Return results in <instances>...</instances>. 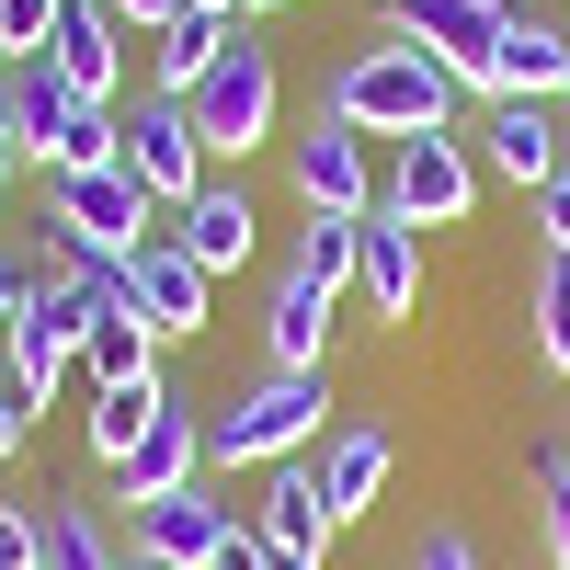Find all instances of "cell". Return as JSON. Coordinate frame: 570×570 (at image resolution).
<instances>
[{
    "label": "cell",
    "mask_w": 570,
    "mask_h": 570,
    "mask_svg": "<svg viewBox=\"0 0 570 570\" xmlns=\"http://www.w3.org/2000/svg\"><path fill=\"white\" fill-rule=\"evenodd\" d=\"M80 365H91V389H137V376H160V331L137 308H104L91 343H80Z\"/></svg>",
    "instance_id": "obj_20"
},
{
    "label": "cell",
    "mask_w": 570,
    "mask_h": 570,
    "mask_svg": "<svg viewBox=\"0 0 570 570\" xmlns=\"http://www.w3.org/2000/svg\"><path fill=\"white\" fill-rule=\"evenodd\" d=\"M183 115H195V137H206V160H240V149H263L274 137V46L240 23L228 35V58L183 91Z\"/></svg>",
    "instance_id": "obj_4"
},
{
    "label": "cell",
    "mask_w": 570,
    "mask_h": 570,
    "mask_svg": "<svg viewBox=\"0 0 570 570\" xmlns=\"http://www.w3.org/2000/svg\"><path fill=\"white\" fill-rule=\"evenodd\" d=\"M354 285H365V308L376 320H411V297H422V240L376 206V217H354Z\"/></svg>",
    "instance_id": "obj_14"
},
{
    "label": "cell",
    "mask_w": 570,
    "mask_h": 570,
    "mask_svg": "<svg viewBox=\"0 0 570 570\" xmlns=\"http://www.w3.org/2000/svg\"><path fill=\"white\" fill-rule=\"evenodd\" d=\"M537 537H548V570H570V434H548L537 445Z\"/></svg>",
    "instance_id": "obj_23"
},
{
    "label": "cell",
    "mask_w": 570,
    "mask_h": 570,
    "mask_svg": "<svg viewBox=\"0 0 570 570\" xmlns=\"http://www.w3.org/2000/svg\"><path fill=\"white\" fill-rule=\"evenodd\" d=\"M228 35H240V12H195V0H183V12H171L160 35H137V46H149V80L183 104V91H195V80L228 58Z\"/></svg>",
    "instance_id": "obj_18"
},
{
    "label": "cell",
    "mask_w": 570,
    "mask_h": 570,
    "mask_svg": "<svg viewBox=\"0 0 570 570\" xmlns=\"http://www.w3.org/2000/svg\"><path fill=\"white\" fill-rule=\"evenodd\" d=\"M160 411H171V389H160V376H137V389H91V456H104V468H126V456H137V434H149Z\"/></svg>",
    "instance_id": "obj_21"
},
{
    "label": "cell",
    "mask_w": 570,
    "mask_h": 570,
    "mask_svg": "<svg viewBox=\"0 0 570 570\" xmlns=\"http://www.w3.org/2000/svg\"><path fill=\"white\" fill-rule=\"evenodd\" d=\"M46 240H58V263H137L160 240V206H149V183H137L126 160L58 171L46 183Z\"/></svg>",
    "instance_id": "obj_2"
},
{
    "label": "cell",
    "mask_w": 570,
    "mask_h": 570,
    "mask_svg": "<svg viewBox=\"0 0 570 570\" xmlns=\"http://www.w3.org/2000/svg\"><path fill=\"white\" fill-rule=\"evenodd\" d=\"M228 537H240V513H228L206 480H195V491H160V502H137V548L171 559V570H206Z\"/></svg>",
    "instance_id": "obj_11"
},
{
    "label": "cell",
    "mask_w": 570,
    "mask_h": 570,
    "mask_svg": "<svg viewBox=\"0 0 570 570\" xmlns=\"http://www.w3.org/2000/svg\"><path fill=\"white\" fill-rule=\"evenodd\" d=\"M206 570H274V559H263V548H252V525H240V537H228V548H217Z\"/></svg>",
    "instance_id": "obj_31"
},
{
    "label": "cell",
    "mask_w": 570,
    "mask_h": 570,
    "mask_svg": "<svg viewBox=\"0 0 570 570\" xmlns=\"http://www.w3.org/2000/svg\"><path fill=\"white\" fill-rule=\"evenodd\" d=\"M126 285H137V320H149L160 343H171V331H206V297H217V274H206L195 252H183L171 228H160V240L126 263Z\"/></svg>",
    "instance_id": "obj_12"
},
{
    "label": "cell",
    "mask_w": 570,
    "mask_h": 570,
    "mask_svg": "<svg viewBox=\"0 0 570 570\" xmlns=\"http://www.w3.org/2000/svg\"><path fill=\"white\" fill-rule=\"evenodd\" d=\"M126 548L104 537V513H91V502H46V559L35 570H115Z\"/></svg>",
    "instance_id": "obj_22"
},
{
    "label": "cell",
    "mask_w": 570,
    "mask_h": 570,
    "mask_svg": "<svg viewBox=\"0 0 570 570\" xmlns=\"http://www.w3.org/2000/svg\"><path fill=\"white\" fill-rule=\"evenodd\" d=\"M12 308H23V274H12V263H0V331H12Z\"/></svg>",
    "instance_id": "obj_32"
},
{
    "label": "cell",
    "mask_w": 570,
    "mask_h": 570,
    "mask_svg": "<svg viewBox=\"0 0 570 570\" xmlns=\"http://www.w3.org/2000/svg\"><path fill=\"white\" fill-rule=\"evenodd\" d=\"M331 115H343L354 137H434L445 115H456V80L422 58V46H400V35H365L343 69H331V91H320Z\"/></svg>",
    "instance_id": "obj_1"
},
{
    "label": "cell",
    "mask_w": 570,
    "mask_h": 570,
    "mask_svg": "<svg viewBox=\"0 0 570 570\" xmlns=\"http://www.w3.org/2000/svg\"><path fill=\"white\" fill-rule=\"evenodd\" d=\"M35 559H46V513L0 491V570H35Z\"/></svg>",
    "instance_id": "obj_26"
},
{
    "label": "cell",
    "mask_w": 570,
    "mask_h": 570,
    "mask_svg": "<svg viewBox=\"0 0 570 570\" xmlns=\"http://www.w3.org/2000/svg\"><path fill=\"white\" fill-rule=\"evenodd\" d=\"M537 228H548V252H570V160L537 183Z\"/></svg>",
    "instance_id": "obj_27"
},
{
    "label": "cell",
    "mask_w": 570,
    "mask_h": 570,
    "mask_svg": "<svg viewBox=\"0 0 570 570\" xmlns=\"http://www.w3.org/2000/svg\"><path fill=\"white\" fill-rule=\"evenodd\" d=\"M411 570H480V548H468V537H422V559Z\"/></svg>",
    "instance_id": "obj_29"
},
{
    "label": "cell",
    "mask_w": 570,
    "mask_h": 570,
    "mask_svg": "<svg viewBox=\"0 0 570 570\" xmlns=\"http://www.w3.org/2000/svg\"><path fill=\"white\" fill-rule=\"evenodd\" d=\"M320 422H331V376L320 365H297V376L274 365L252 400H228L206 422V468H285V456L320 445Z\"/></svg>",
    "instance_id": "obj_3"
},
{
    "label": "cell",
    "mask_w": 570,
    "mask_h": 570,
    "mask_svg": "<svg viewBox=\"0 0 570 570\" xmlns=\"http://www.w3.org/2000/svg\"><path fill=\"white\" fill-rule=\"evenodd\" d=\"M137 183H149V206L171 217L183 195H206V137H195V115L171 104V91H149V104L126 115V149H115Z\"/></svg>",
    "instance_id": "obj_8"
},
{
    "label": "cell",
    "mask_w": 570,
    "mask_h": 570,
    "mask_svg": "<svg viewBox=\"0 0 570 570\" xmlns=\"http://www.w3.org/2000/svg\"><path fill=\"white\" fill-rule=\"evenodd\" d=\"M376 206H389L400 228H456L468 206H480V160H468L445 126H434V137H400V160H389V195H376Z\"/></svg>",
    "instance_id": "obj_6"
},
{
    "label": "cell",
    "mask_w": 570,
    "mask_h": 570,
    "mask_svg": "<svg viewBox=\"0 0 570 570\" xmlns=\"http://www.w3.org/2000/svg\"><path fill=\"white\" fill-rule=\"evenodd\" d=\"M115 570H171V559H149V548H126V559H115Z\"/></svg>",
    "instance_id": "obj_33"
},
{
    "label": "cell",
    "mask_w": 570,
    "mask_h": 570,
    "mask_svg": "<svg viewBox=\"0 0 570 570\" xmlns=\"http://www.w3.org/2000/svg\"><path fill=\"white\" fill-rule=\"evenodd\" d=\"M252 228H263V217H252L240 183H206V195H183V206H171V240L195 252L206 274H240V263H252Z\"/></svg>",
    "instance_id": "obj_16"
},
{
    "label": "cell",
    "mask_w": 570,
    "mask_h": 570,
    "mask_svg": "<svg viewBox=\"0 0 570 570\" xmlns=\"http://www.w3.org/2000/svg\"><path fill=\"white\" fill-rule=\"evenodd\" d=\"M46 23H58V0H0V69L46 58Z\"/></svg>",
    "instance_id": "obj_25"
},
{
    "label": "cell",
    "mask_w": 570,
    "mask_h": 570,
    "mask_svg": "<svg viewBox=\"0 0 570 570\" xmlns=\"http://www.w3.org/2000/svg\"><path fill=\"white\" fill-rule=\"evenodd\" d=\"M285 171H297V206L308 217H376V183H365V137L343 115H308V137H285Z\"/></svg>",
    "instance_id": "obj_9"
},
{
    "label": "cell",
    "mask_w": 570,
    "mask_h": 570,
    "mask_svg": "<svg viewBox=\"0 0 570 570\" xmlns=\"http://www.w3.org/2000/svg\"><path fill=\"white\" fill-rule=\"evenodd\" d=\"M104 12H115V23H126V35H160V23H171V12H183V0H104Z\"/></svg>",
    "instance_id": "obj_28"
},
{
    "label": "cell",
    "mask_w": 570,
    "mask_h": 570,
    "mask_svg": "<svg viewBox=\"0 0 570 570\" xmlns=\"http://www.w3.org/2000/svg\"><path fill=\"white\" fill-rule=\"evenodd\" d=\"M570 91V23L513 12L502 23V58H491V104H559Z\"/></svg>",
    "instance_id": "obj_13"
},
{
    "label": "cell",
    "mask_w": 570,
    "mask_h": 570,
    "mask_svg": "<svg viewBox=\"0 0 570 570\" xmlns=\"http://www.w3.org/2000/svg\"><path fill=\"white\" fill-rule=\"evenodd\" d=\"M537 354L570 376V252H548V274H537Z\"/></svg>",
    "instance_id": "obj_24"
},
{
    "label": "cell",
    "mask_w": 570,
    "mask_h": 570,
    "mask_svg": "<svg viewBox=\"0 0 570 570\" xmlns=\"http://www.w3.org/2000/svg\"><path fill=\"white\" fill-rule=\"evenodd\" d=\"M502 0H389V23L376 35H400V46H422L456 91H491V58H502Z\"/></svg>",
    "instance_id": "obj_5"
},
{
    "label": "cell",
    "mask_w": 570,
    "mask_h": 570,
    "mask_svg": "<svg viewBox=\"0 0 570 570\" xmlns=\"http://www.w3.org/2000/svg\"><path fill=\"white\" fill-rule=\"evenodd\" d=\"M0 149H12V80H0Z\"/></svg>",
    "instance_id": "obj_34"
},
{
    "label": "cell",
    "mask_w": 570,
    "mask_h": 570,
    "mask_svg": "<svg viewBox=\"0 0 570 570\" xmlns=\"http://www.w3.org/2000/svg\"><path fill=\"white\" fill-rule=\"evenodd\" d=\"M115 480H126V502H160V491H195V480H206V422H195V411L171 400V411L149 422V434H137V456L115 468Z\"/></svg>",
    "instance_id": "obj_15"
},
{
    "label": "cell",
    "mask_w": 570,
    "mask_h": 570,
    "mask_svg": "<svg viewBox=\"0 0 570 570\" xmlns=\"http://www.w3.org/2000/svg\"><path fill=\"white\" fill-rule=\"evenodd\" d=\"M46 69H58L80 104H115V80H126V23L104 12V0H58V23H46Z\"/></svg>",
    "instance_id": "obj_10"
},
{
    "label": "cell",
    "mask_w": 570,
    "mask_h": 570,
    "mask_svg": "<svg viewBox=\"0 0 570 570\" xmlns=\"http://www.w3.org/2000/svg\"><path fill=\"white\" fill-rule=\"evenodd\" d=\"M240 12H274V0H240Z\"/></svg>",
    "instance_id": "obj_36"
},
{
    "label": "cell",
    "mask_w": 570,
    "mask_h": 570,
    "mask_svg": "<svg viewBox=\"0 0 570 570\" xmlns=\"http://www.w3.org/2000/svg\"><path fill=\"white\" fill-rule=\"evenodd\" d=\"M0 195H12V149H0Z\"/></svg>",
    "instance_id": "obj_35"
},
{
    "label": "cell",
    "mask_w": 570,
    "mask_h": 570,
    "mask_svg": "<svg viewBox=\"0 0 570 570\" xmlns=\"http://www.w3.org/2000/svg\"><path fill=\"white\" fill-rule=\"evenodd\" d=\"M491 160H502V183H548L570 160V126L548 104H491Z\"/></svg>",
    "instance_id": "obj_19"
},
{
    "label": "cell",
    "mask_w": 570,
    "mask_h": 570,
    "mask_svg": "<svg viewBox=\"0 0 570 570\" xmlns=\"http://www.w3.org/2000/svg\"><path fill=\"white\" fill-rule=\"evenodd\" d=\"M240 525H252V548H263L274 570H320L331 537H343V525H331V502H320V468H308V456L263 468V502L240 513Z\"/></svg>",
    "instance_id": "obj_7"
},
{
    "label": "cell",
    "mask_w": 570,
    "mask_h": 570,
    "mask_svg": "<svg viewBox=\"0 0 570 570\" xmlns=\"http://www.w3.org/2000/svg\"><path fill=\"white\" fill-rule=\"evenodd\" d=\"M320 502H331V525H354V513L389 491V434H376V422H343V434H320Z\"/></svg>",
    "instance_id": "obj_17"
},
{
    "label": "cell",
    "mask_w": 570,
    "mask_h": 570,
    "mask_svg": "<svg viewBox=\"0 0 570 570\" xmlns=\"http://www.w3.org/2000/svg\"><path fill=\"white\" fill-rule=\"evenodd\" d=\"M23 434H35V422H23V400H12V365H0V456H12Z\"/></svg>",
    "instance_id": "obj_30"
}]
</instances>
